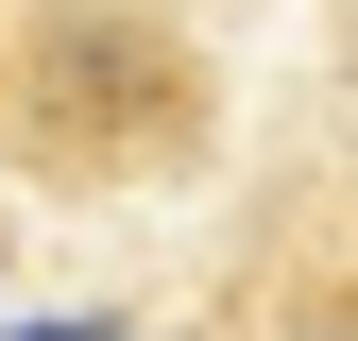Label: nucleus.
Instances as JSON below:
<instances>
[{
  "instance_id": "obj_2",
  "label": "nucleus",
  "mask_w": 358,
  "mask_h": 341,
  "mask_svg": "<svg viewBox=\"0 0 358 341\" xmlns=\"http://www.w3.org/2000/svg\"><path fill=\"white\" fill-rule=\"evenodd\" d=\"M324 341H358V324H324Z\"/></svg>"
},
{
  "instance_id": "obj_1",
  "label": "nucleus",
  "mask_w": 358,
  "mask_h": 341,
  "mask_svg": "<svg viewBox=\"0 0 358 341\" xmlns=\"http://www.w3.org/2000/svg\"><path fill=\"white\" fill-rule=\"evenodd\" d=\"M17 341H69V324H17Z\"/></svg>"
}]
</instances>
